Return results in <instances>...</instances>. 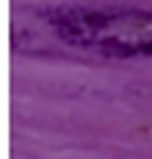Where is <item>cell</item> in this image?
Instances as JSON below:
<instances>
[{"instance_id": "obj_1", "label": "cell", "mask_w": 152, "mask_h": 159, "mask_svg": "<svg viewBox=\"0 0 152 159\" xmlns=\"http://www.w3.org/2000/svg\"><path fill=\"white\" fill-rule=\"evenodd\" d=\"M46 22L74 48L106 57H152V13L117 7H59Z\"/></svg>"}]
</instances>
